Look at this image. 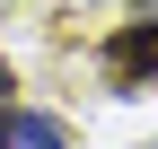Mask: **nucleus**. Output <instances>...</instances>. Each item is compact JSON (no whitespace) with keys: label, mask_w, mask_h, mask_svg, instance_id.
<instances>
[{"label":"nucleus","mask_w":158,"mask_h":149,"mask_svg":"<svg viewBox=\"0 0 158 149\" xmlns=\"http://www.w3.org/2000/svg\"><path fill=\"white\" fill-rule=\"evenodd\" d=\"M158 79V18H132V26L106 35V88H123V97H141Z\"/></svg>","instance_id":"obj_1"},{"label":"nucleus","mask_w":158,"mask_h":149,"mask_svg":"<svg viewBox=\"0 0 158 149\" xmlns=\"http://www.w3.org/2000/svg\"><path fill=\"white\" fill-rule=\"evenodd\" d=\"M9 149H70V132L53 114H27V105H9Z\"/></svg>","instance_id":"obj_2"},{"label":"nucleus","mask_w":158,"mask_h":149,"mask_svg":"<svg viewBox=\"0 0 158 149\" xmlns=\"http://www.w3.org/2000/svg\"><path fill=\"white\" fill-rule=\"evenodd\" d=\"M0 149H9V97H0Z\"/></svg>","instance_id":"obj_3"},{"label":"nucleus","mask_w":158,"mask_h":149,"mask_svg":"<svg viewBox=\"0 0 158 149\" xmlns=\"http://www.w3.org/2000/svg\"><path fill=\"white\" fill-rule=\"evenodd\" d=\"M0 97H9V62H0Z\"/></svg>","instance_id":"obj_4"}]
</instances>
